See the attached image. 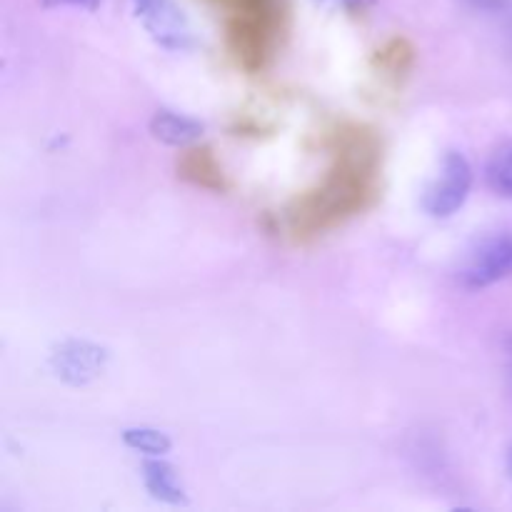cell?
<instances>
[{
  "label": "cell",
  "mask_w": 512,
  "mask_h": 512,
  "mask_svg": "<svg viewBox=\"0 0 512 512\" xmlns=\"http://www.w3.org/2000/svg\"><path fill=\"white\" fill-rule=\"evenodd\" d=\"M512 275V235L495 233L478 240L458 268V283L468 290H483Z\"/></svg>",
  "instance_id": "cell-1"
},
{
  "label": "cell",
  "mask_w": 512,
  "mask_h": 512,
  "mask_svg": "<svg viewBox=\"0 0 512 512\" xmlns=\"http://www.w3.org/2000/svg\"><path fill=\"white\" fill-rule=\"evenodd\" d=\"M145 33L165 50H188L195 45L193 25L175 0H130Z\"/></svg>",
  "instance_id": "cell-2"
},
{
  "label": "cell",
  "mask_w": 512,
  "mask_h": 512,
  "mask_svg": "<svg viewBox=\"0 0 512 512\" xmlns=\"http://www.w3.org/2000/svg\"><path fill=\"white\" fill-rule=\"evenodd\" d=\"M473 190V168L468 158L450 150L443 158L440 173L425 190L423 205L433 218H450L458 213Z\"/></svg>",
  "instance_id": "cell-3"
},
{
  "label": "cell",
  "mask_w": 512,
  "mask_h": 512,
  "mask_svg": "<svg viewBox=\"0 0 512 512\" xmlns=\"http://www.w3.org/2000/svg\"><path fill=\"white\" fill-rule=\"evenodd\" d=\"M50 368L55 378L63 380L65 385H88L98 380L108 368V350L103 345H95L90 340L70 338L63 340L50 353Z\"/></svg>",
  "instance_id": "cell-4"
},
{
  "label": "cell",
  "mask_w": 512,
  "mask_h": 512,
  "mask_svg": "<svg viewBox=\"0 0 512 512\" xmlns=\"http://www.w3.org/2000/svg\"><path fill=\"white\" fill-rule=\"evenodd\" d=\"M150 135H153L158 143L173 145V148H185V145H193L195 140L203 138L205 125L200 120L188 118V115L170 113V110H158V113L150 118Z\"/></svg>",
  "instance_id": "cell-5"
},
{
  "label": "cell",
  "mask_w": 512,
  "mask_h": 512,
  "mask_svg": "<svg viewBox=\"0 0 512 512\" xmlns=\"http://www.w3.org/2000/svg\"><path fill=\"white\" fill-rule=\"evenodd\" d=\"M143 480L148 493L160 503L188 505V495H185V488L173 465L163 463V460H148L143 465Z\"/></svg>",
  "instance_id": "cell-6"
},
{
  "label": "cell",
  "mask_w": 512,
  "mask_h": 512,
  "mask_svg": "<svg viewBox=\"0 0 512 512\" xmlns=\"http://www.w3.org/2000/svg\"><path fill=\"white\" fill-rule=\"evenodd\" d=\"M123 443L138 453L150 455V458H163L173 448V440L163 430L155 428H128L123 433Z\"/></svg>",
  "instance_id": "cell-7"
},
{
  "label": "cell",
  "mask_w": 512,
  "mask_h": 512,
  "mask_svg": "<svg viewBox=\"0 0 512 512\" xmlns=\"http://www.w3.org/2000/svg\"><path fill=\"white\" fill-rule=\"evenodd\" d=\"M488 180L495 193L512 200V140L500 145L488 163Z\"/></svg>",
  "instance_id": "cell-8"
},
{
  "label": "cell",
  "mask_w": 512,
  "mask_h": 512,
  "mask_svg": "<svg viewBox=\"0 0 512 512\" xmlns=\"http://www.w3.org/2000/svg\"><path fill=\"white\" fill-rule=\"evenodd\" d=\"M40 5L48 10L53 8H80V10H98L100 8V0H40Z\"/></svg>",
  "instance_id": "cell-9"
},
{
  "label": "cell",
  "mask_w": 512,
  "mask_h": 512,
  "mask_svg": "<svg viewBox=\"0 0 512 512\" xmlns=\"http://www.w3.org/2000/svg\"><path fill=\"white\" fill-rule=\"evenodd\" d=\"M470 8L483 10V13H503L512 5V0H465Z\"/></svg>",
  "instance_id": "cell-10"
},
{
  "label": "cell",
  "mask_w": 512,
  "mask_h": 512,
  "mask_svg": "<svg viewBox=\"0 0 512 512\" xmlns=\"http://www.w3.org/2000/svg\"><path fill=\"white\" fill-rule=\"evenodd\" d=\"M315 5H320L323 10H330V13H338V10H353L360 8L365 0H313Z\"/></svg>",
  "instance_id": "cell-11"
},
{
  "label": "cell",
  "mask_w": 512,
  "mask_h": 512,
  "mask_svg": "<svg viewBox=\"0 0 512 512\" xmlns=\"http://www.w3.org/2000/svg\"><path fill=\"white\" fill-rule=\"evenodd\" d=\"M508 473H510V478H512V445H510V450H508Z\"/></svg>",
  "instance_id": "cell-12"
}]
</instances>
